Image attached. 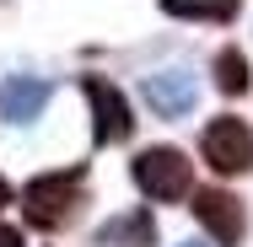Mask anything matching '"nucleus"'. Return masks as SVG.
<instances>
[{
  "mask_svg": "<svg viewBox=\"0 0 253 247\" xmlns=\"http://www.w3.org/2000/svg\"><path fill=\"white\" fill-rule=\"evenodd\" d=\"M81 204H86V172H81V167H70V172H43V177H33V183L22 188L27 220L43 226V231L70 226V220L81 215Z\"/></svg>",
  "mask_w": 253,
  "mask_h": 247,
  "instance_id": "1",
  "label": "nucleus"
},
{
  "mask_svg": "<svg viewBox=\"0 0 253 247\" xmlns=\"http://www.w3.org/2000/svg\"><path fill=\"white\" fill-rule=\"evenodd\" d=\"M129 172H135V188L146 199H156V204H172V199L194 194V161H189L183 150H172V145L140 150Z\"/></svg>",
  "mask_w": 253,
  "mask_h": 247,
  "instance_id": "2",
  "label": "nucleus"
},
{
  "mask_svg": "<svg viewBox=\"0 0 253 247\" xmlns=\"http://www.w3.org/2000/svg\"><path fill=\"white\" fill-rule=\"evenodd\" d=\"M200 150H205V161H210L221 177L253 172V129L243 124V118H232V113H221V118H210V124H205Z\"/></svg>",
  "mask_w": 253,
  "mask_h": 247,
  "instance_id": "3",
  "label": "nucleus"
},
{
  "mask_svg": "<svg viewBox=\"0 0 253 247\" xmlns=\"http://www.w3.org/2000/svg\"><path fill=\"white\" fill-rule=\"evenodd\" d=\"M81 92H86V102H92V140H97V145H119V140H129L135 118H129L124 92H119L113 81H102V75H86Z\"/></svg>",
  "mask_w": 253,
  "mask_h": 247,
  "instance_id": "4",
  "label": "nucleus"
},
{
  "mask_svg": "<svg viewBox=\"0 0 253 247\" xmlns=\"http://www.w3.org/2000/svg\"><path fill=\"white\" fill-rule=\"evenodd\" d=\"M194 220H200L221 247H237V242H243V231H248L243 199L226 194V188H200V194H194Z\"/></svg>",
  "mask_w": 253,
  "mask_h": 247,
  "instance_id": "5",
  "label": "nucleus"
},
{
  "mask_svg": "<svg viewBox=\"0 0 253 247\" xmlns=\"http://www.w3.org/2000/svg\"><path fill=\"white\" fill-rule=\"evenodd\" d=\"M43 107H49V81H38V75H5L0 81V118L33 124Z\"/></svg>",
  "mask_w": 253,
  "mask_h": 247,
  "instance_id": "6",
  "label": "nucleus"
},
{
  "mask_svg": "<svg viewBox=\"0 0 253 247\" xmlns=\"http://www.w3.org/2000/svg\"><path fill=\"white\" fill-rule=\"evenodd\" d=\"M146 102L162 118H183L194 107V75L189 70H156V75H146Z\"/></svg>",
  "mask_w": 253,
  "mask_h": 247,
  "instance_id": "7",
  "label": "nucleus"
},
{
  "mask_svg": "<svg viewBox=\"0 0 253 247\" xmlns=\"http://www.w3.org/2000/svg\"><path fill=\"white\" fill-rule=\"evenodd\" d=\"M156 242V220L151 210H129V215H113L97 231V247H151Z\"/></svg>",
  "mask_w": 253,
  "mask_h": 247,
  "instance_id": "8",
  "label": "nucleus"
},
{
  "mask_svg": "<svg viewBox=\"0 0 253 247\" xmlns=\"http://www.w3.org/2000/svg\"><path fill=\"white\" fill-rule=\"evenodd\" d=\"M167 16H189V22H232L243 11V0H162Z\"/></svg>",
  "mask_w": 253,
  "mask_h": 247,
  "instance_id": "9",
  "label": "nucleus"
},
{
  "mask_svg": "<svg viewBox=\"0 0 253 247\" xmlns=\"http://www.w3.org/2000/svg\"><path fill=\"white\" fill-rule=\"evenodd\" d=\"M215 86H221L226 97H243V92H248V59H243V49H221L215 54Z\"/></svg>",
  "mask_w": 253,
  "mask_h": 247,
  "instance_id": "10",
  "label": "nucleus"
},
{
  "mask_svg": "<svg viewBox=\"0 0 253 247\" xmlns=\"http://www.w3.org/2000/svg\"><path fill=\"white\" fill-rule=\"evenodd\" d=\"M0 247H22V231L16 226H0Z\"/></svg>",
  "mask_w": 253,
  "mask_h": 247,
  "instance_id": "11",
  "label": "nucleus"
},
{
  "mask_svg": "<svg viewBox=\"0 0 253 247\" xmlns=\"http://www.w3.org/2000/svg\"><path fill=\"white\" fill-rule=\"evenodd\" d=\"M5 204H11V183L0 177V210H5Z\"/></svg>",
  "mask_w": 253,
  "mask_h": 247,
  "instance_id": "12",
  "label": "nucleus"
},
{
  "mask_svg": "<svg viewBox=\"0 0 253 247\" xmlns=\"http://www.w3.org/2000/svg\"><path fill=\"white\" fill-rule=\"evenodd\" d=\"M183 247H200V242H183Z\"/></svg>",
  "mask_w": 253,
  "mask_h": 247,
  "instance_id": "13",
  "label": "nucleus"
}]
</instances>
